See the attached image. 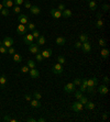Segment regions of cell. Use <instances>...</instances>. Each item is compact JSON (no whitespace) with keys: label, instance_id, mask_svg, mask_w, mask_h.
<instances>
[{"label":"cell","instance_id":"484cf974","mask_svg":"<svg viewBox=\"0 0 110 122\" xmlns=\"http://www.w3.org/2000/svg\"><path fill=\"white\" fill-rule=\"evenodd\" d=\"M84 107H86L87 110H92V109H95V103L91 102V101H87V103H86Z\"/></svg>","mask_w":110,"mask_h":122},{"label":"cell","instance_id":"f546056e","mask_svg":"<svg viewBox=\"0 0 110 122\" xmlns=\"http://www.w3.org/2000/svg\"><path fill=\"white\" fill-rule=\"evenodd\" d=\"M83 97V93L82 91H80V90H76L75 91V98H76V100H79L80 99V98H82Z\"/></svg>","mask_w":110,"mask_h":122},{"label":"cell","instance_id":"9f6ffc18","mask_svg":"<svg viewBox=\"0 0 110 122\" xmlns=\"http://www.w3.org/2000/svg\"><path fill=\"white\" fill-rule=\"evenodd\" d=\"M17 121H18L17 119H11V118H10V121L9 122H17Z\"/></svg>","mask_w":110,"mask_h":122},{"label":"cell","instance_id":"816d5d0a","mask_svg":"<svg viewBox=\"0 0 110 122\" xmlns=\"http://www.w3.org/2000/svg\"><path fill=\"white\" fill-rule=\"evenodd\" d=\"M104 81L106 84H109V77H108V76H105V77H104Z\"/></svg>","mask_w":110,"mask_h":122},{"label":"cell","instance_id":"680465c9","mask_svg":"<svg viewBox=\"0 0 110 122\" xmlns=\"http://www.w3.org/2000/svg\"><path fill=\"white\" fill-rule=\"evenodd\" d=\"M1 45H2V42H0V46H1Z\"/></svg>","mask_w":110,"mask_h":122},{"label":"cell","instance_id":"7402d4cb","mask_svg":"<svg viewBox=\"0 0 110 122\" xmlns=\"http://www.w3.org/2000/svg\"><path fill=\"white\" fill-rule=\"evenodd\" d=\"M45 42H46V40H45V36L44 35H40L38 39H36V44L38 45H44Z\"/></svg>","mask_w":110,"mask_h":122},{"label":"cell","instance_id":"ba28073f","mask_svg":"<svg viewBox=\"0 0 110 122\" xmlns=\"http://www.w3.org/2000/svg\"><path fill=\"white\" fill-rule=\"evenodd\" d=\"M51 16L54 19H60V18H62V11L57 9H51Z\"/></svg>","mask_w":110,"mask_h":122},{"label":"cell","instance_id":"83f0119b","mask_svg":"<svg viewBox=\"0 0 110 122\" xmlns=\"http://www.w3.org/2000/svg\"><path fill=\"white\" fill-rule=\"evenodd\" d=\"M6 84H7V77L4 75H1V76H0V85L3 87Z\"/></svg>","mask_w":110,"mask_h":122},{"label":"cell","instance_id":"b9f144b4","mask_svg":"<svg viewBox=\"0 0 110 122\" xmlns=\"http://www.w3.org/2000/svg\"><path fill=\"white\" fill-rule=\"evenodd\" d=\"M80 83H82V78H76V79H74V85L75 86H79L80 85Z\"/></svg>","mask_w":110,"mask_h":122},{"label":"cell","instance_id":"d6a6232c","mask_svg":"<svg viewBox=\"0 0 110 122\" xmlns=\"http://www.w3.org/2000/svg\"><path fill=\"white\" fill-rule=\"evenodd\" d=\"M26 29L30 30V31H34V30H35V24H34V23H30V22H29L28 24H26Z\"/></svg>","mask_w":110,"mask_h":122},{"label":"cell","instance_id":"ab89813d","mask_svg":"<svg viewBox=\"0 0 110 122\" xmlns=\"http://www.w3.org/2000/svg\"><path fill=\"white\" fill-rule=\"evenodd\" d=\"M98 44L100 45L101 47H105V46H106V41H105L104 39H99V41H98Z\"/></svg>","mask_w":110,"mask_h":122},{"label":"cell","instance_id":"5bb4252c","mask_svg":"<svg viewBox=\"0 0 110 122\" xmlns=\"http://www.w3.org/2000/svg\"><path fill=\"white\" fill-rule=\"evenodd\" d=\"M33 40H34V38H33L32 34H26V35H24V38H23L24 43L25 44H28V45H30L31 43H33Z\"/></svg>","mask_w":110,"mask_h":122},{"label":"cell","instance_id":"f907efd6","mask_svg":"<svg viewBox=\"0 0 110 122\" xmlns=\"http://www.w3.org/2000/svg\"><path fill=\"white\" fill-rule=\"evenodd\" d=\"M108 116H109V113H108V112L104 113V114H102V120H107L108 119Z\"/></svg>","mask_w":110,"mask_h":122},{"label":"cell","instance_id":"bcb514c9","mask_svg":"<svg viewBox=\"0 0 110 122\" xmlns=\"http://www.w3.org/2000/svg\"><path fill=\"white\" fill-rule=\"evenodd\" d=\"M82 45H83V43L80 41H78V42H76L74 46H75V48H82Z\"/></svg>","mask_w":110,"mask_h":122},{"label":"cell","instance_id":"ffe728a7","mask_svg":"<svg viewBox=\"0 0 110 122\" xmlns=\"http://www.w3.org/2000/svg\"><path fill=\"white\" fill-rule=\"evenodd\" d=\"M31 106H32V108H40L42 105H41V102H40V100L33 98V99H31Z\"/></svg>","mask_w":110,"mask_h":122},{"label":"cell","instance_id":"52a82bcc","mask_svg":"<svg viewBox=\"0 0 110 122\" xmlns=\"http://www.w3.org/2000/svg\"><path fill=\"white\" fill-rule=\"evenodd\" d=\"M29 51H30V53H32V54H38V53H40V47H39L38 44L31 43V44L29 45Z\"/></svg>","mask_w":110,"mask_h":122},{"label":"cell","instance_id":"ee69618b","mask_svg":"<svg viewBox=\"0 0 110 122\" xmlns=\"http://www.w3.org/2000/svg\"><path fill=\"white\" fill-rule=\"evenodd\" d=\"M24 2V0H13V3H16V6H21Z\"/></svg>","mask_w":110,"mask_h":122},{"label":"cell","instance_id":"3957f363","mask_svg":"<svg viewBox=\"0 0 110 122\" xmlns=\"http://www.w3.org/2000/svg\"><path fill=\"white\" fill-rule=\"evenodd\" d=\"M13 44H14V42H13V39H12V38H10V36H6V38L3 39L2 45L4 46V47L9 48V47H11Z\"/></svg>","mask_w":110,"mask_h":122},{"label":"cell","instance_id":"7bdbcfd3","mask_svg":"<svg viewBox=\"0 0 110 122\" xmlns=\"http://www.w3.org/2000/svg\"><path fill=\"white\" fill-rule=\"evenodd\" d=\"M8 53H9L10 55H13L14 53H16V48L13 47V46H11V47L8 48Z\"/></svg>","mask_w":110,"mask_h":122},{"label":"cell","instance_id":"30bf717a","mask_svg":"<svg viewBox=\"0 0 110 122\" xmlns=\"http://www.w3.org/2000/svg\"><path fill=\"white\" fill-rule=\"evenodd\" d=\"M18 21H19L21 24H24V25H26L29 23V17L25 16V14H20L19 18H18Z\"/></svg>","mask_w":110,"mask_h":122},{"label":"cell","instance_id":"8992f818","mask_svg":"<svg viewBox=\"0 0 110 122\" xmlns=\"http://www.w3.org/2000/svg\"><path fill=\"white\" fill-rule=\"evenodd\" d=\"M28 32V29H26V25L24 24H21L20 23L19 25L17 26V33L20 34V35H25V33Z\"/></svg>","mask_w":110,"mask_h":122},{"label":"cell","instance_id":"4316f807","mask_svg":"<svg viewBox=\"0 0 110 122\" xmlns=\"http://www.w3.org/2000/svg\"><path fill=\"white\" fill-rule=\"evenodd\" d=\"M79 41L82 42V43L87 42L88 41V35H87V34H85V33H82V34L79 35Z\"/></svg>","mask_w":110,"mask_h":122},{"label":"cell","instance_id":"1f68e13d","mask_svg":"<svg viewBox=\"0 0 110 122\" xmlns=\"http://www.w3.org/2000/svg\"><path fill=\"white\" fill-rule=\"evenodd\" d=\"M57 61H58V63H60V64H62V65L66 63V59H65V57H64L63 55H60V56L57 57Z\"/></svg>","mask_w":110,"mask_h":122},{"label":"cell","instance_id":"603a6c76","mask_svg":"<svg viewBox=\"0 0 110 122\" xmlns=\"http://www.w3.org/2000/svg\"><path fill=\"white\" fill-rule=\"evenodd\" d=\"M13 56V61L16 62V63H21L22 61H23V58H22V56L20 54H18V53H14V54L12 55Z\"/></svg>","mask_w":110,"mask_h":122},{"label":"cell","instance_id":"d6986e66","mask_svg":"<svg viewBox=\"0 0 110 122\" xmlns=\"http://www.w3.org/2000/svg\"><path fill=\"white\" fill-rule=\"evenodd\" d=\"M73 16V12H72V10H69V9H64L63 11H62V17L63 18H70V17Z\"/></svg>","mask_w":110,"mask_h":122},{"label":"cell","instance_id":"f6af8a7d","mask_svg":"<svg viewBox=\"0 0 110 122\" xmlns=\"http://www.w3.org/2000/svg\"><path fill=\"white\" fill-rule=\"evenodd\" d=\"M24 7H25V9H30V8H31V2H30V1H24Z\"/></svg>","mask_w":110,"mask_h":122},{"label":"cell","instance_id":"ac0fdd59","mask_svg":"<svg viewBox=\"0 0 110 122\" xmlns=\"http://www.w3.org/2000/svg\"><path fill=\"white\" fill-rule=\"evenodd\" d=\"M100 18H101V14L98 13L97 14V22H96V26H97L98 29H102V28H104V22H102V20H101Z\"/></svg>","mask_w":110,"mask_h":122},{"label":"cell","instance_id":"60d3db41","mask_svg":"<svg viewBox=\"0 0 110 122\" xmlns=\"http://www.w3.org/2000/svg\"><path fill=\"white\" fill-rule=\"evenodd\" d=\"M32 35H33V38H34V39H38V38L41 35V34H40V32H39L38 30H34V31H33V33H32Z\"/></svg>","mask_w":110,"mask_h":122},{"label":"cell","instance_id":"4dcf8cb0","mask_svg":"<svg viewBox=\"0 0 110 122\" xmlns=\"http://www.w3.org/2000/svg\"><path fill=\"white\" fill-rule=\"evenodd\" d=\"M26 65L29 66V68L31 69V68H35V63L32 59H29L28 62H26Z\"/></svg>","mask_w":110,"mask_h":122},{"label":"cell","instance_id":"7dc6e473","mask_svg":"<svg viewBox=\"0 0 110 122\" xmlns=\"http://www.w3.org/2000/svg\"><path fill=\"white\" fill-rule=\"evenodd\" d=\"M64 9H65V4H64V3H60V4H58V8H57V10L63 11Z\"/></svg>","mask_w":110,"mask_h":122},{"label":"cell","instance_id":"f35d334b","mask_svg":"<svg viewBox=\"0 0 110 122\" xmlns=\"http://www.w3.org/2000/svg\"><path fill=\"white\" fill-rule=\"evenodd\" d=\"M12 11L14 13H20V11H21V8H20V6H14L13 7Z\"/></svg>","mask_w":110,"mask_h":122},{"label":"cell","instance_id":"9a60e30c","mask_svg":"<svg viewBox=\"0 0 110 122\" xmlns=\"http://www.w3.org/2000/svg\"><path fill=\"white\" fill-rule=\"evenodd\" d=\"M79 90H80L82 93H85L86 90H87V79H86V78L82 79V83L79 85Z\"/></svg>","mask_w":110,"mask_h":122},{"label":"cell","instance_id":"cb8c5ba5","mask_svg":"<svg viewBox=\"0 0 110 122\" xmlns=\"http://www.w3.org/2000/svg\"><path fill=\"white\" fill-rule=\"evenodd\" d=\"M55 42H56V44H57V45H61V46H62V45L65 44L66 39L64 38V36H58V38L56 39V41H55Z\"/></svg>","mask_w":110,"mask_h":122},{"label":"cell","instance_id":"11a10c76","mask_svg":"<svg viewBox=\"0 0 110 122\" xmlns=\"http://www.w3.org/2000/svg\"><path fill=\"white\" fill-rule=\"evenodd\" d=\"M36 121H39V122H45V119H44V118H40V119L36 120Z\"/></svg>","mask_w":110,"mask_h":122},{"label":"cell","instance_id":"f1b7e54d","mask_svg":"<svg viewBox=\"0 0 110 122\" xmlns=\"http://www.w3.org/2000/svg\"><path fill=\"white\" fill-rule=\"evenodd\" d=\"M33 97H34V99H38V100L42 99V95L40 91H34V93H33Z\"/></svg>","mask_w":110,"mask_h":122},{"label":"cell","instance_id":"8d00e7d4","mask_svg":"<svg viewBox=\"0 0 110 122\" xmlns=\"http://www.w3.org/2000/svg\"><path fill=\"white\" fill-rule=\"evenodd\" d=\"M78 101H79V102H80V103H82V105H84V106H85L86 103H87L88 99H87V97H84V96H83L82 98H80V99L78 100Z\"/></svg>","mask_w":110,"mask_h":122},{"label":"cell","instance_id":"6da1fadb","mask_svg":"<svg viewBox=\"0 0 110 122\" xmlns=\"http://www.w3.org/2000/svg\"><path fill=\"white\" fill-rule=\"evenodd\" d=\"M98 85V80L97 78L94 77V78H90V79H87V91L89 93H94V89L95 87Z\"/></svg>","mask_w":110,"mask_h":122},{"label":"cell","instance_id":"74e56055","mask_svg":"<svg viewBox=\"0 0 110 122\" xmlns=\"http://www.w3.org/2000/svg\"><path fill=\"white\" fill-rule=\"evenodd\" d=\"M0 53H1V54H6V53H8V48L4 47L3 45H1V46H0Z\"/></svg>","mask_w":110,"mask_h":122},{"label":"cell","instance_id":"7c38bea8","mask_svg":"<svg viewBox=\"0 0 110 122\" xmlns=\"http://www.w3.org/2000/svg\"><path fill=\"white\" fill-rule=\"evenodd\" d=\"M29 74H30V77L35 79V78H38L40 76V73H39L38 69H35V68H31L30 71H29Z\"/></svg>","mask_w":110,"mask_h":122},{"label":"cell","instance_id":"277c9868","mask_svg":"<svg viewBox=\"0 0 110 122\" xmlns=\"http://www.w3.org/2000/svg\"><path fill=\"white\" fill-rule=\"evenodd\" d=\"M63 65L60 64V63H57V64H55L53 66V68H52V72H53L54 74H56V75H60L63 73Z\"/></svg>","mask_w":110,"mask_h":122},{"label":"cell","instance_id":"836d02e7","mask_svg":"<svg viewBox=\"0 0 110 122\" xmlns=\"http://www.w3.org/2000/svg\"><path fill=\"white\" fill-rule=\"evenodd\" d=\"M0 13H1V16H3V17H8L9 16V10L7 9V8H3V9L0 11Z\"/></svg>","mask_w":110,"mask_h":122},{"label":"cell","instance_id":"681fc988","mask_svg":"<svg viewBox=\"0 0 110 122\" xmlns=\"http://www.w3.org/2000/svg\"><path fill=\"white\" fill-rule=\"evenodd\" d=\"M108 9H109V6H108V4H102V10H104V11H108Z\"/></svg>","mask_w":110,"mask_h":122},{"label":"cell","instance_id":"44dd1931","mask_svg":"<svg viewBox=\"0 0 110 122\" xmlns=\"http://www.w3.org/2000/svg\"><path fill=\"white\" fill-rule=\"evenodd\" d=\"M88 1V6H89V9L91 11H95V10L97 9V3L95 2L94 0H87Z\"/></svg>","mask_w":110,"mask_h":122},{"label":"cell","instance_id":"9c48e42d","mask_svg":"<svg viewBox=\"0 0 110 122\" xmlns=\"http://www.w3.org/2000/svg\"><path fill=\"white\" fill-rule=\"evenodd\" d=\"M98 91H99V93H100V95H102V96L107 95V93H109L108 86H107V85H101V86L98 87Z\"/></svg>","mask_w":110,"mask_h":122},{"label":"cell","instance_id":"db71d44e","mask_svg":"<svg viewBox=\"0 0 110 122\" xmlns=\"http://www.w3.org/2000/svg\"><path fill=\"white\" fill-rule=\"evenodd\" d=\"M26 121H28V122H35V121H36V120H35L34 118H29V119L26 120Z\"/></svg>","mask_w":110,"mask_h":122},{"label":"cell","instance_id":"f5cc1de1","mask_svg":"<svg viewBox=\"0 0 110 122\" xmlns=\"http://www.w3.org/2000/svg\"><path fill=\"white\" fill-rule=\"evenodd\" d=\"M3 121H7V122H9V121H10V117L8 116V114H7V116L4 117V118H3Z\"/></svg>","mask_w":110,"mask_h":122},{"label":"cell","instance_id":"6f0895ef","mask_svg":"<svg viewBox=\"0 0 110 122\" xmlns=\"http://www.w3.org/2000/svg\"><path fill=\"white\" fill-rule=\"evenodd\" d=\"M3 9V6H2V3H0V11Z\"/></svg>","mask_w":110,"mask_h":122},{"label":"cell","instance_id":"c3c4849f","mask_svg":"<svg viewBox=\"0 0 110 122\" xmlns=\"http://www.w3.org/2000/svg\"><path fill=\"white\" fill-rule=\"evenodd\" d=\"M24 99L26 100V101H31L32 98H31V96H30V95H25V96H24Z\"/></svg>","mask_w":110,"mask_h":122},{"label":"cell","instance_id":"4fadbf2b","mask_svg":"<svg viewBox=\"0 0 110 122\" xmlns=\"http://www.w3.org/2000/svg\"><path fill=\"white\" fill-rule=\"evenodd\" d=\"M29 10H30L31 14H34V16H38V14L41 13V9H40L38 6H31V8Z\"/></svg>","mask_w":110,"mask_h":122},{"label":"cell","instance_id":"d590c367","mask_svg":"<svg viewBox=\"0 0 110 122\" xmlns=\"http://www.w3.org/2000/svg\"><path fill=\"white\" fill-rule=\"evenodd\" d=\"M29 71H30V68H29L28 65H24V66H22V67H21V72L23 73V74H26V73H29Z\"/></svg>","mask_w":110,"mask_h":122},{"label":"cell","instance_id":"d4e9b609","mask_svg":"<svg viewBox=\"0 0 110 122\" xmlns=\"http://www.w3.org/2000/svg\"><path fill=\"white\" fill-rule=\"evenodd\" d=\"M100 54H101V56H102L104 58H107L108 56H109V50L102 47V50H101V52H100Z\"/></svg>","mask_w":110,"mask_h":122},{"label":"cell","instance_id":"e575fe53","mask_svg":"<svg viewBox=\"0 0 110 122\" xmlns=\"http://www.w3.org/2000/svg\"><path fill=\"white\" fill-rule=\"evenodd\" d=\"M35 59H36L38 62H41V63H42V61H43L44 58H43V56H42L41 52H40V53H38V54H35Z\"/></svg>","mask_w":110,"mask_h":122},{"label":"cell","instance_id":"5b68a950","mask_svg":"<svg viewBox=\"0 0 110 122\" xmlns=\"http://www.w3.org/2000/svg\"><path fill=\"white\" fill-rule=\"evenodd\" d=\"M76 89V86L74 85L73 83H68V84H66L65 86H64V91L67 93H74Z\"/></svg>","mask_w":110,"mask_h":122},{"label":"cell","instance_id":"7a4b0ae2","mask_svg":"<svg viewBox=\"0 0 110 122\" xmlns=\"http://www.w3.org/2000/svg\"><path fill=\"white\" fill-rule=\"evenodd\" d=\"M70 109H72L73 111H75V112H80V111L84 109V105H82V103L77 100V101H75V102L70 106Z\"/></svg>","mask_w":110,"mask_h":122},{"label":"cell","instance_id":"8fae6325","mask_svg":"<svg viewBox=\"0 0 110 122\" xmlns=\"http://www.w3.org/2000/svg\"><path fill=\"white\" fill-rule=\"evenodd\" d=\"M82 50L84 53H89V52L91 51V45L89 44V42H84L82 45Z\"/></svg>","mask_w":110,"mask_h":122},{"label":"cell","instance_id":"e0dca14e","mask_svg":"<svg viewBox=\"0 0 110 122\" xmlns=\"http://www.w3.org/2000/svg\"><path fill=\"white\" fill-rule=\"evenodd\" d=\"M13 4H14V3H13V0H3V1H2L3 8H7V9L12 8Z\"/></svg>","mask_w":110,"mask_h":122},{"label":"cell","instance_id":"2e32d148","mask_svg":"<svg viewBox=\"0 0 110 122\" xmlns=\"http://www.w3.org/2000/svg\"><path fill=\"white\" fill-rule=\"evenodd\" d=\"M42 56L43 58H48L52 56V48H46V50H44L43 52H41Z\"/></svg>","mask_w":110,"mask_h":122}]
</instances>
